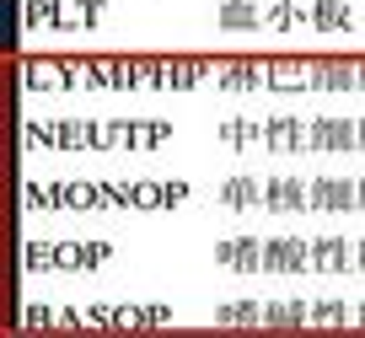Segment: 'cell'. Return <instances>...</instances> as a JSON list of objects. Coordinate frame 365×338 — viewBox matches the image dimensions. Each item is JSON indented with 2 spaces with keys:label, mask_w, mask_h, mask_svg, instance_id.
Here are the masks:
<instances>
[{
  "label": "cell",
  "mask_w": 365,
  "mask_h": 338,
  "mask_svg": "<svg viewBox=\"0 0 365 338\" xmlns=\"http://www.w3.org/2000/svg\"><path fill=\"white\" fill-rule=\"evenodd\" d=\"M220 22H226V27H237V22H252V11H247V6H242V0H231V11L220 16Z\"/></svg>",
  "instance_id": "6da1fadb"
}]
</instances>
